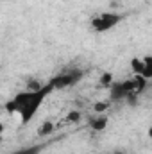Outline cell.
<instances>
[{"instance_id": "1", "label": "cell", "mask_w": 152, "mask_h": 154, "mask_svg": "<svg viewBox=\"0 0 152 154\" xmlns=\"http://www.w3.org/2000/svg\"><path fill=\"white\" fill-rule=\"evenodd\" d=\"M56 91L54 86L48 82L45 86H39L34 90H25V91H18L9 102H7V111L9 113H18L22 124H27L31 122L34 115L39 111L43 100L52 93Z\"/></svg>"}, {"instance_id": "3", "label": "cell", "mask_w": 152, "mask_h": 154, "mask_svg": "<svg viewBox=\"0 0 152 154\" xmlns=\"http://www.w3.org/2000/svg\"><path fill=\"white\" fill-rule=\"evenodd\" d=\"M81 79H82V72L81 70H68V72H63L59 75L52 77L50 84L54 86V90H65V88H70V86L77 84Z\"/></svg>"}, {"instance_id": "5", "label": "cell", "mask_w": 152, "mask_h": 154, "mask_svg": "<svg viewBox=\"0 0 152 154\" xmlns=\"http://www.w3.org/2000/svg\"><path fill=\"white\" fill-rule=\"evenodd\" d=\"M138 77H143L145 81L152 79V56H143V72Z\"/></svg>"}, {"instance_id": "6", "label": "cell", "mask_w": 152, "mask_h": 154, "mask_svg": "<svg viewBox=\"0 0 152 154\" xmlns=\"http://www.w3.org/2000/svg\"><path fill=\"white\" fill-rule=\"evenodd\" d=\"M41 145H31V147H23V149H18L14 154H39L41 152Z\"/></svg>"}, {"instance_id": "9", "label": "cell", "mask_w": 152, "mask_h": 154, "mask_svg": "<svg viewBox=\"0 0 152 154\" xmlns=\"http://www.w3.org/2000/svg\"><path fill=\"white\" fill-rule=\"evenodd\" d=\"M104 109H106V104H104V102H102V104H100V102H97V104H95V111H99V113H100V111H104Z\"/></svg>"}, {"instance_id": "4", "label": "cell", "mask_w": 152, "mask_h": 154, "mask_svg": "<svg viewBox=\"0 0 152 154\" xmlns=\"http://www.w3.org/2000/svg\"><path fill=\"white\" fill-rule=\"evenodd\" d=\"M90 127L93 131H104L108 127V116L106 115H100V116H95L90 120Z\"/></svg>"}, {"instance_id": "2", "label": "cell", "mask_w": 152, "mask_h": 154, "mask_svg": "<svg viewBox=\"0 0 152 154\" xmlns=\"http://www.w3.org/2000/svg\"><path fill=\"white\" fill-rule=\"evenodd\" d=\"M120 22H122V14H118V13H100L91 18V27L95 32L102 34V32H108L113 27H116Z\"/></svg>"}, {"instance_id": "10", "label": "cell", "mask_w": 152, "mask_h": 154, "mask_svg": "<svg viewBox=\"0 0 152 154\" xmlns=\"http://www.w3.org/2000/svg\"><path fill=\"white\" fill-rule=\"evenodd\" d=\"M149 136H150V138H152V127H150V129H149Z\"/></svg>"}, {"instance_id": "8", "label": "cell", "mask_w": 152, "mask_h": 154, "mask_svg": "<svg viewBox=\"0 0 152 154\" xmlns=\"http://www.w3.org/2000/svg\"><path fill=\"white\" fill-rule=\"evenodd\" d=\"M79 118H81V113H77V111H72V113L68 115V120H70V122H77Z\"/></svg>"}, {"instance_id": "11", "label": "cell", "mask_w": 152, "mask_h": 154, "mask_svg": "<svg viewBox=\"0 0 152 154\" xmlns=\"http://www.w3.org/2000/svg\"><path fill=\"white\" fill-rule=\"evenodd\" d=\"M116 154H123V152H116Z\"/></svg>"}, {"instance_id": "7", "label": "cell", "mask_w": 152, "mask_h": 154, "mask_svg": "<svg viewBox=\"0 0 152 154\" xmlns=\"http://www.w3.org/2000/svg\"><path fill=\"white\" fill-rule=\"evenodd\" d=\"M52 129H54L52 122H45V124H43V125H41V127L38 129V133H39V134H48V133H50Z\"/></svg>"}]
</instances>
